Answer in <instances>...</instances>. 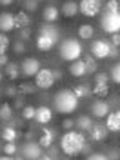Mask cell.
<instances>
[{"label": "cell", "mask_w": 120, "mask_h": 160, "mask_svg": "<svg viewBox=\"0 0 120 160\" xmlns=\"http://www.w3.org/2000/svg\"><path fill=\"white\" fill-rule=\"evenodd\" d=\"M88 140L84 137V133L73 129V131H66L62 137H60V151L68 157V158H75L82 155V151L86 148Z\"/></svg>", "instance_id": "1"}, {"label": "cell", "mask_w": 120, "mask_h": 160, "mask_svg": "<svg viewBox=\"0 0 120 160\" xmlns=\"http://www.w3.org/2000/svg\"><path fill=\"white\" fill-rule=\"evenodd\" d=\"M37 49L40 51H51L57 44H60V28L55 24H42L38 28V35L35 38Z\"/></svg>", "instance_id": "2"}, {"label": "cell", "mask_w": 120, "mask_h": 160, "mask_svg": "<svg viewBox=\"0 0 120 160\" xmlns=\"http://www.w3.org/2000/svg\"><path fill=\"white\" fill-rule=\"evenodd\" d=\"M80 100L75 97L71 89H60L53 97V109L60 115H71L78 109Z\"/></svg>", "instance_id": "3"}, {"label": "cell", "mask_w": 120, "mask_h": 160, "mask_svg": "<svg viewBox=\"0 0 120 160\" xmlns=\"http://www.w3.org/2000/svg\"><path fill=\"white\" fill-rule=\"evenodd\" d=\"M58 55L62 60L66 62H75V60H80V57L84 55V49H82V44H80L78 38L75 37H68V38H62L58 44Z\"/></svg>", "instance_id": "4"}, {"label": "cell", "mask_w": 120, "mask_h": 160, "mask_svg": "<svg viewBox=\"0 0 120 160\" xmlns=\"http://www.w3.org/2000/svg\"><path fill=\"white\" fill-rule=\"evenodd\" d=\"M100 28H102V31L111 33V35L120 33V9L113 11L106 8L100 17Z\"/></svg>", "instance_id": "5"}, {"label": "cell", "mask_w": 120, "mask_h": 160, "mask_svg": "<svg viewBox=\"0 0 120 160\" xmlns=\"http://www.w3.org/2000/svg\"><path fill=\"white\" fill-rule=\"evenodd\" d=\"M89 55L95 60H102V58H109V51H111V42L104 38H95L91 40L89 46Z\"/></svg>", "instance_id": "6"}, {"label": "cell", "mask_w": 120, "mask_h": 160, "mask_svg": "<svg viewBox=\"0 0 120 160\" xmlns=\"http://www.w3.org/2000/svg\"><path fill=\"white\" fill-rule=\"evenodd\" d=\"M35 86L37 89H51L55 86V77H53V69L51 68H42L35 77Z\"/></svg>", "instance_id": "7"}, {"label": "cell", "mask_w": 120, "mask_h": 160, "mask_svg": "<svg viewBox=\"0 0 120 160\" xmlns=\"http://www.w3.org/2000/svg\"><path fill=\"white\" fill-rule=\"evenodd\" d=\"M100 11H102V2L100 0H82V2H78V13L88 17V18L98 17Z\"/></svg>", "instance_id": "8"}, {"label": "cell", "mask_w": 120, "mask_h": 160, "mask_svg": "<svg viewBox=\"0 0 120 160\" xmlns=\"http://www.w3.org/2000/svg\"><path fill=\"white\" fill-rule=\"evenodd\" d=\"M42 148L38 146V142H33V140H28L22 148H20V157H24V160H38L44 153H42Z\"/></svg>", "instance_id": "9"}, {"label": "cell", "mask_w": 120, "mask_h": 160, "mask_svg": "<svg viewBox=\"0 0 120 160\" xmlns=\"http://www.w3.org/2000/svg\"><path fill=\"white\" fill-rule=\"evenodd\" d=\"M42 69V66H40V62L35 57H28V58L22 60V64H20V73L26 77V78H31V77H37V73Z\"/></svg>", "instance_id": "10"}, {"label": "cell", "mask_w": 120, "mask_h": 160, "mask_svg": "<svg viewBox=\"0 0 120 160\" xmlns=\"http://www.w3.org/2000/svg\"><path fill=\"white\" fill-rule=\"evenodd\" d=\"M91 115L95 118H106L108 115L111 113V108L108 104V100H102V98H97L91 102Z\"/></svg>", "instance_id": "11"}, {"label": "cell", "mask_w": 120, "mask_h": 160, "mask_svg": "<svg viewBox=\"0 0 120 160\" xmlns=\"http://www.w3.org/2000/svg\"><path fill=\"white\" fill-rule=\"evenodd\" d=\"M104 126H106V129L109 131V133L118 135L120 133V109H111V113L106 117Z\"/></svg>", "instance_id": "12"}, {"label": "cell", "mask_w": 120, "mask_h": 160, "mask_svg": "<svg viewBox=\"0 0 120 160\" xmlns=\"http://www.w3.org/2000/svg\"><path fill=\"white\" fill-rule=\"evenodd\" d=\"M55 137H57L55 129L44 126V128H42V135H40V138H38V146L42 149H49L51 146H53V142H55Z\"/></svg>", "instance_id": "13"}, {"label": "cell", "mask_w": 120, "mask_h": 160, "mask_svg": "<svg viewBox=\"0 0 120 160\" xmlns=\"http://www.w3.org/2000/svg\"><path fill=\"white\" fill-rule=\"evenodd\" d=\"M15 29V15L9 11H4L0 13V33H9Z\"/></svg>", "instance_id": "14"}, {"label": "cell", "mask_w": 120, "mask_h": 160, "mask_svg": "<svg viewBox=\"0 0 120 160\" xmlns=\"http://www.w3.org/2000/svg\"><path fill=\"white\" fill-rule=\"evenodd\" d=\"M18 137H20L18 129L13 128V126H4L0 129V140H4L6 144H17Z\"/></svg>", "instance_id": "15"}, {"label": "cell", "mask_w": 120, "mask_h": 160, "mask_svg": "<svg viewBox=\"0 0 120 160\" xmlns=\"http://www.w3.org/2000/svg\"><path fill=\"white\" fill-rule=\"evenodd\" d=\"M35 120L38 122L40 126H46L53 120V109L49 106H40L37 108V115H35Z\"/></svg>", "instance_id": "16"}, {"label": "cell", "mask_w": 120, "mask_h": 160, "mask_svg": "<svg viewBox=\"0 0 120 160\" xmlns=\"http://www.w3.org/2000/svg\"><path fill=\"white\" fill-rule=\"evenodd\" d=\"M108 135H109V131L106 129L104 124H93V128L89 131V138L93 142H104L108 138Z\"/></svg>", "instance_id": "17"}, {"label": "cell", "mask_w": 120, "mask_h": 160, "mask_svg": "<svg viewBox=\"0 0 120 160\" xmlns=\"http://www.w3.org/2000/svg\"><path fill=\"white\" fill-rule=\"evenodd\" d=\"M73 93H75V97L78 100H86L89 98L91 95H93V88H91L89 84H86V82H80V84H77V86H73Z\"/></svg>", "instance_id": "18"}, {"label": "cell", "mask_w": 120, "mask_h": 160, "mask_svg": "<svg viewBox=\"0 0 120 160\" xmlns=\"http://www.w3.org/2000/svg\"><path fill=\"white\" fill-rule=\"evenodd\" d=\"M42 18H44L46 24H55L60 18V9L55 8V6H46L42 9Z\"/></svg>", "instance_id": "19"}, {"label": "cell", "mask_w": 120, "mask_h": 160, "mask_svg": "<svg viewBox=\"0 0 120 160\" xmlns=\"http://www.w3.org/2000/svg\"><path fill=\"white\" fill-rule=\"evenodd\" d=\"M71 77H75V78H80V77H86L88 75V71H86V64H84V60H75V62H71L69 68H68Z\"/></svg>", "instance_id": "20"}, {"label": "cell", "mask_w": 120, "mask_h": 160, "mask_svg": "<svg viewBox=\"0 0 120 160\" xmlns=\"http://www.w3.org/2000/svg\"><path fill=\"white\" fill-rule=\"evenodd\" d=\"M26 28H31V17L29 13L26 11H18L15 15V29H26Z\"/></svg>", "instance_id": "21"}, {"label": "cell", "mask_w": 120, "mask_h": 160, "mask_svg": "<svg viewBox=\"0 0 120 160\" xmlns=\"http://www.w3.org/2000/svg\"><path fill=\"white\" fill-rule=\"evenodd\" d=\"M93 120H91V117H88V115H80L78 118L75 120V128H77V131H80V133H89L91 128H93Z\"/></svg>", "instance_id": "22"}, {"label": "cell", "mask_w": 120, "mask_h": 160, "mask_svg": "<svg viewBox=\"0 0 120 160\" xmlns=\"http://www.w3.org/2000/svg\"><path fill=\"white\" fill-rule=\"evenodd\" d=\"M60 13L66 17V18H73V17H77V13H78V2H64L62 4V8H60Z\"/></svg>", "instance_id": "23"}, {"label": "cell", "mask_w": 120, "mask_h": 160, "mask_svg": "<svg viewBox=\"0 0 120 160\" xmlns=\"http://www.w3.org/2000/svg\"><path fill=\"white\" fill-rule=\"evenodd\" d=\"M4 75H6L9 80H17L20 75H22V73H20V64H17V62H9V64L4 68Z\"/></svg>", "instance_id": "24"}, {"label": "cell", "mask_w": 120, "mask_h": 160, "mask_svg": "<svg viewBox=\"0 0 120 160\" xmlns=\"http://www.w3.org/2000/svg\"><path fill=\"white\" fill-rule=\"evenodd\" d=\"M77 33H78L80 40H91L93 38V35H95V28H93L91 24H80Z\"/></svg>", "instance_id": "25"}, {"label": "cell", "mask_w": 120, "mask_h": 160, "mask_svg": "<svg viewBox=\"0 0 120 160\" xmlns=\"http://www.w3.org/2000/svg\"><path fill=\"white\" fill-rule=\"evenodd\" d=\"M13 106L11 104H0V120L2 122H11L13 120Z\"/></svg>", "instance_id": "26"}, {"label": "cell", "mask_w": 120, "mask_h": 160, "mask_svg": "<svg viewBox=\"0 0 120 160\" xmlns=\"http://www.w3.org/2000/svg\"><path fill=\"white\" fill-rule=\"evenodd\" d=\"M93 95L106 100V97H109V84H95L93 86Z\"/></svg>", "instance_id": "27"}, {"label": "cell", "mask_w": 120, "mask_h": 160, "mask_svg": "<svg viewBox=\"0 0 120 160\" xmlns=\"http://www.w3.org/2000/svg\"><path fill=\"white\" fill-rule=\"evenodd\" d=\"M84 64H86V71H88L89 75H97V60L93 58L89 53L84 55Z\"/></svg>", "instance_id": "28"}, {"label": "cell", "mask_w": 120, "mask_h": 160, "mask_svg": "<svg viewBox=\"0 0 120 160\" xmlns=\"http://www.w3.org/2000/svg\"><path fill=\"white\" fill-rule=\"evenodd\" d=\"M35 115H37V108L35 106H26L22 109V113H20L22 120H35Z\"/></svg>", "instance_id": "29"}, {"label": "cell", "mask_w": 120, "mask_h": 160, "mask_svg": "<svg viewBox=\"0 0 120 160\" xmlns=\"http://www.w3.org/2000/svg\"><path fill=\"white\" fill-rule=\"evenodd\" d=\"M109 78L113 80L117 86H120V62H117V64H113V66H111Z\"/></svg>", "instance_id": "30"}, {"label": "cell", "mask_w": 120, "mask_h": 160, "mask_svg": "<svg viewBox=\"0 0 120 160\" xmlns=\"http://www.w3.org/2000/svg\"><path fill=\"white\" fill-rule=\"evenodd\" d=\"M9 46H11V40H9V37H8V35H4V33H0V57L8 53V49H9Z\"/></svg>", "instance_id": "31"}, {"label": "cell", "mask_w": 120, "mask_h": 160, "mask_svg": "<svg viewBox=\"0 0 120 160\" xmlns=\"http://www.w3.org/2000/svg\"><path fill=\"white\" fill-rule=\"evenodd\" d=\"M37 91V86H33V84H20L18 86V93L22 95H33Z\"/></svg>", "instance_id": "32"}, {"label": "cell", "mask_w": 120, "mask_h": 160, "mask_svg": "<svg viewBox=\"0 0 120 160\" xmlns=\"http://www.w3.org/2000/svg\"><path fill=\"white\" fill-rule=\"evenodd\" d=\"M95 84H109V75L106 71H97L95 75Z\"/></svg>", "instance_id": "33"}, {"label": "cell", "mask_w": 120, "mask_h": 160, "mask_svg": "<svg viewBox=\"0 0 120 160\" xmlns=\"http://www.w3.org/2000/svg\"><path fill=\"white\" fill-rule=\"evenodd\" d=\"M17 144H4V148H2V153L6 155V157H13V155H17Z\"/></svg>", "instance_id": "34"}, {"label": "cell", "mask_w": 120, "mask_h": 160, "mask_svg": "<svg viewBox=\"0 0 120 160\" xmlns=\"http://www.w3.org/2000/svg\"><path fill=\"white\" fill-rule=\"evenodd\" d=\"M13 51H15L17 55H22V53H26V42H22V40H17V42L13 44Z\"/></svg>", "instance_id": "35"}, {"label": "cell", "mask_w": 120, "mask_h": 160, "mask_svg": "<svg viewBox=\"0 0 120 160\" xmlns=\"http://www.w3.org/2000/svg\"><path fill=\"white\" fill-rule=\"evenodd\" d=\"M18 38L22 42H26V40L31 38V28H26V29H20L18 31Z\"/></svg>", "instance_id": "36"}, {"label": "cell", "mask_w": 120, "mask_h": 160, "mask_svg": "<svg viewBox=\"0 0 120 160\" xmlns=\"http://www.w3.org/2000/svg\"><path fill=\"white\" fill-rule=\"evenodd\" d=\"M38 6H40V4L37 2V0H33V2H31V0H28V2L24 4V8H26V13H28V11H31V13H33V11H37V8H38Z\"/></svg>", "instance_id": "37"}, {"label": "cell", "mask_w": 120, "mask_h": 160, "mask_svg": "<svg viewBox=\"0 0 120 160\" xmlns=\"http://www.w3.org/2000/svg\"><path fill=\"white\" fill-rule=\"evenodd\" d=\"M86 160H109V158H108L106 153H91V155H88Z\"/></svg>", "instance_id": "38"}, {"label": "cell", "mask_w": 120, "mask_h": 160, "mask_svg": "<svg viewBox=\"0 0 120 160\" xmlns=\"http://www.w3.org/2000/svg\"><path fill=\"white\" fill-rule=\"evenodd\" d=\"M60 126H62L66 131H73V128H75V120L73 118H66V120H62Z\"/></svg>", "instance_id": "39"}, {"label": "cell", "mask_w": 120, "mask_h": 160, "mask_svg": "<svg viewBox=\"0 0 120 160\" xmlns=\"http://www.w3.org/2000/svg\"><path fill=\"white\" fill-rule=\"evenodd\" d=\"M111 46H113V48H118V46H120V33L111 35Z\"/></svg>", "instance_id": "40"}, {"label": "cell", "mask_w": 120, "mask_h": 160, "mask_svg": "<svg viewBox=\"0 0 120 160\" xmlns=\"http://www.w3.org/2000/svg\"><path fill=\"white\" fill-rule=\"evenodd\" d=\"M17 93H18V88H15V86H9V88L6 89V95L11 97V98H13V97H17Z\"/></svg>", "instance_id": "41"}, {"label": "cell", "mask_w": 120, "mask_h": 160, "mask_svg": "<svg viewBox=\"0 0 120 160\" xmlns=\"http://www.w3.org/2000/svg\"><path fill=\"white\" fill-rule=\"evenodd\" d=\"M58 149H60V148H57V146H51V148H49V157L53 160H57V157H58Z\"/></svg>", "instance_id": "42"}, {"label": "cell", "mask_w": 120, "mask_h": 160, "mask_svg": "<svg viewBox=\"0 0 120 160\" xmlns=\"http://www.w3.org/2000/svg\"><path fill=\"white\" fill-rule=\"evenodd\" d=\"M118 55H120L118 48H113V46H111V51H109V58H111V60H115V58H118Z\"/></svg>", "instance_id": "43"}, {"label": "cell", "mask_w": 120, "mask_h": 160, "mask_svg": "<svg viewBox=\"0 0 120 160\" xmlns=\"http://www.w3.org/2000/svg\"><path fill=\"white\" fill-rule=\"evenodd\" d=\"M26 108V104H24V100L18 98V100H15V106H13V109H24Z\"/></svg>", "instance_id": "44"}, {"label": "cell", "mask_w": 120, "mask_h": 160, "mask_svg": "<svg viewBox=\"0 0 120 160\" xmlns=\"http://www.w3.org/2000/svg\"><path fill=\"white\" fill-rule=\"evenodd\" d=\"M9 64V58H8V55H2L0 57V68H6Z\"/></svg>", "instance_id": "45"}, {"label": "cell", "mask_w": 120, "mask_h": 160, "mask_svg": "<svg viewBox=\"0 0 120 160\" xmlns=\"http://www.w3.org/2000/svg\"><path fill=\"white\" fill-rule=\"evenodd\" d=\"M53 77H55V82H57V80H62V71L60 69H53Z\"/></svg>", "instance_id": "46"}, {"label": "cell", "mask_w": 120, "mask_h": 160, "mask_svg": "<svg viewBox=\"0 0 120 160\" xmlns=\"http://www.w3.org/2000/svg\"><path fill=\"white\" fill-rule=\"evenodd\" d=\"M13 2L11 0H0V6H4V8H8V6H11Z\"/></svg>", "instance_id": "47"}, {"label": "cell", "mask_w": 120, "mask_h": 160, "mask_svg": "<svg viewBox=\"0 0 120 160\" xmlns=\"http://www.w3.org/2000/svg\"><path fill=\"white\" fill-rule=\"evenodd\" d=\"M38 160H53V158H51L49 155H42V157H40Z\"/></svg>", "instance_id": "48"}, {"label": "cell", "mask_w": 120, "mask_h": 160, "mask_svg": "<svg viewBox=\"0 0 120 160\" xmlns=\"http://www.w3.org/2000/svg\"><path fill=\"white\" fill-rule=\"evenodd\" d=\"M0 160H15V158H13V157H6V155H4V157H0Z\"/></svg>", "instance_id": "49"}, {"label": "cell", "mask_w": 120, "mask_h": 160, "mask_svg": "<svg viewBox=\"0 0 120 160\" xmlns=\"http://www.w3.org/2000/svg\"><path fill=\"white\" fill-rule=\"evenodd\" d=\"M2 78H4V71H2V68H0V82H2Z\"/></svg>", "instance_id": "50"}, {"label": "cell", "mask_w": 120, "mask_h": 160, "mask_svg": "<svg viewBox=\"0 0 120 160\" xmlns=\"http://www.w3.org/2000/svg\"><path fill=\"white\" fill-rule=\"evenodd\" d=\"M15 160H24V157H20V155H17V157H15Z\"/></svg>", "instance_id": "51"}, {"label": "cell", "mask_w": 120, "mask_h": 160, "mask_svg": "<svg viewBox=\"0 0 120 160\" xmlns=\"http://www.w3.org/2000/svg\"><path fill=\"white\" fill-rule=\"evenodd\" d=\"M58 160H60V158H58ZM64 160H71V158H64Z\"/></svg>", "instance_id": "52"}, {"label": "cell", "mask_w": 120, "mask_h": 160, "mask_svg": "<svg viewBox=\"0 0 120 160\" xmlns=\"http://www.w3.org/2000/svg\"><path fill=\"white\" fill-rule=\"evenodd\" d=\"M2 148H4V146H0V151H2Z\"/></svg>", "instance_id": "53"}, {"label": "cell", "mask_w": 120, "mask_h": 160, "mask_svg": "<svg viewBox=\"0 0 120 160\" xmlns=\"http://www.w3.org/2000/svg\"><path fill=\"white\" fill-rule=\"evenodd\" d=\"M118 157H120V153H118Z\"/></svg>", "instance_id": "54"}, {"label": "cell", "mask_w": 120, "mask_h": 160, "mask_svg": "<svg viewBox=\"0 0 120 160\" xmlns=\"http://www.w3.org/2000/svg\"><path fill=\"white\" fill-rule=\"evenodd\" d=\"M118 93H120V89H118Z\"/></svg>", "instance_id": "55"}]
</instances>
